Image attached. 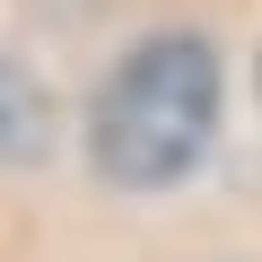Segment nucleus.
<instances>
[{"mask_svg": "<svg viewBox=\"0 0 262 262\" xmlns=\"http://www.w3.org/2000/svg\"><path fill=\"white\" fill-rule=\"evenodd\" d=\"M44 140H53V96L18 61H0V158H44Z\"/></svg>", "mask_w": 262, "mask_h": 262, "instance_id": "nucleus-2", "label": "nucleus"}, {"mask_svg": "<svg viewBox=\"0 0 262 262\" xmlns=\"http://www.w3.org/2000/svg\"><path fill=\"white\" fill-rule=\"evenodd\" d=\"M219 131V53L201 35H149L131 44L88 114V149L114 184L158 192L175 175H192V158Z\"/></svg>", "mask_w": 262, "mask_h": 262, "instance_id": "nucleus-1", "label": "nucleus"}]
</instances>
